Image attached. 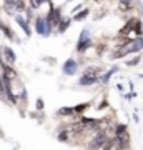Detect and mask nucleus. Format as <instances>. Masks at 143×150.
I'll list each match as a JSON object with an SVG mask.
<instances>
[{
  "instance_id": "nucleus-1",
  "label": "nucleus",
  "mask_w": 143,
  "mask_h": 150,
  "mask_svg": "<svg viewBox=\"0 0 143 150\" xmlns=\"http://www.w3.org/2000/svg\"><path fill=\"white\" fill-rule=\"evenodd\" d=\"M108 140H110V137L106 135V132L105 130H100V132H97V135L90 140L88 150H101V149H105V145L108 144Z\"/></svg>"
},
{
  "instance_id": "nucleus-2",
  "label": "nucleus",
  "mask_w": 143,
  "mask_h": 150,
  "mask_svg": "<svg viewBox=\"0 0 143 150\" xmlns=\"http://www.w3.org/2000/svg\"><path fill=\"white\" fill-rule=\"evenodd\" d=\"M90 47V32H88V28H85V30H82V33H80V38H78V43H77V52H83V50H87V48Z\"/></svg>"
},
{
  "instance_id": "nucleus-3",
  "label": "nucleus",
  "mask_w": 143,
  "mask_h": 150,
  "mask_svg": "<svg viewBox=\"0 0 143 150\" xmlns=\"http://www.w3.org/2000/svg\"><path fill=\"white\" fill-rule=\"evenodd\" d=\"M0 55H2V59H4L5 64H8V65L15 64L17 57H15V54H13V50H12L10 47H2L0 48Z\"/></svg>"
},
{
  "instance_id": "nucleus-4",
  "label": "nucleus",
  "mask_w": 143,
  "mask_h": 150,
  "mask_svg": "<svg viewBox=\"0 0 143 150\" xmlns=\"http://www.w3.org/2000/svg\"><path fill=\"white\" fill-rule=\"evenodd\" d=\"M62 70H63L65 75H75V74H77V70H78V64H77L73 59H68L63 64V69H62Z\"/></svg>"
},
{
  "instance_id": "nucleus-5",
  "label": "nucleus",
  "mask_w": 143,
  "mask_h": 150,
  "mask_svg": "<svg viewBox=\"0 0 143 150\" xmlns=\"http://www.w3.org/2000/svg\"><path fill=\"white\" fill-rule=\"evenodd\" d=\"M128 52L130 54H138L140 50H143V38L138 37V38H133V42L128 45Z\"/></svg>"
},
{
  "instance_id": "nucleus-6",
  "label": "nucleus",
  "mask_w": 143,
  "mask_h": 150,
  "mask_svg": "<svg viewBox=\"0 0 143 150\" xmlns=\"http://www.w3.org/2000/svg\"><path fill=\"white\" fill-rule=\"evenodd\" d=\"M97 82H100V77H93V75H82L80 77V80H78V83L82 87H87V85H95Z\"/></svg>"
},
{
  "instance_id": "nucleus-7",
  "label": "nucleus",
  "mask_w": 143,
  "mask_h": 150,
  "mask_svg": "<svg viewBox=\"0 0 143 150\" xmlns=\"http://www.w3.org/2000/svg\"><path fill=\"white\" fill-rule=\"evenodd\" d=\"M35 32L38 35H43L45 37V32H47V20L43 18V17H37V20H35Z\"/></svg>"
},
{
  "instance_id": "nucleus-8",
  "label": "nucleus",
  "mask_w": 143,
  "mask_h": 150,
  "mask_svg": "<svg viewBox=\"0 0 143 150\" xmlns=\"http://www.w3.org/2000/svg\"><path fill=\"white\" fill-rule=\"evenodd\" d=\"M2 72H4L2 75H4V77H7L8 80H15L17 77H18V75H17V72H15V69H13L12 65H8V64L2 65Z\"/></svg>"
},
{
  "instance_id": "nucleus-9",
  "label": "nucleus",
  "mask_w": 143,
  "mask_h": 150,
  "mask_svg": "<svg viewBox=\"0 0 143 150\" xmlns=\"http://www.w3.org/2000/svg\"><path fill=\"white\" fill-rule=\"evenodd\" d=\"M5 5L13 7L18 13L25 10V0H5Z\"/></svg>"
},
{
  "instance_id": "nucleus-10",
  "label": "nucleus",
  "mask_w": 143,
  "mask_h": 150,
  "mask_svg": "<svg viewBox=\"0 0 143 150\" xmlns=\"http://www.w3.org/2000/svg\"><path fill=\"white\" fill-rule=\"evenodd\" d=\"M15 22L22 27V30L25 32V35H30V27H28V20H27V18H23L22 15L17 13V15H15Z\"/></svg>"
},
{
  "instance_id": "nucleus-11",
  "label": "nucleus",
  "mask_w": 143,
  "mask_h": 150,
  "mask_svg": "<svg viewBox=\"0 0 143 150\" xmlns=\"http://www.w3.org/2000/svg\"><path fill=\"white\" fill-rule=\"evenodd\" d=\"M128 54H130V52H128L127 47H117V52H113V54H111V59H113V60L122 59V57H127Z\"/></svg>"
},
{
  "instance_id": "nucleus-12",
  "label": "nucleus",
  "mask_w": 143,
  "mask_h": 150,
  "mask_svg": "<svg viewBox=\"0 0 143 150\" xmlns=\"http://www.w3.org/2000/svg\"><path fill=\"white\" fill-rule=\"evenodd\" d=\"M85 75H93V77H98L101 74V67H87L83 70Z\"/></svg>"
},
{
  "instance_id": "nucleus-13",
  "label": "nucleus",
  "mask_w": 143,
  "mask_h": 150,
  "mask_svg": "<svg viewBox=\"0 0 143 150\" xmlns=\"http://www.w3.org/2000/svg\"><path fill=\"white\" fill-rule=\"evenodd\" d=\"M0 30H2V32H4V33L7 35V38H10V40H15V42H18V40L15 38V33L12 32V30H10L8 27H7V25H4L2 22H0Z\"/></svg>"
},
{
  "instance_id": "nucleus-14",
  "label": "nucleus",
  "mask_w": 143,
  "mask_h": 150,
  "mask_svg": "<svg viewBox=\"0 0 143 150\" xmlns=\"http://www.w3.org/2000/svg\"><path fill=\"white\" fill-rule=\"evenodd\" d=\"M117 70H118V67H117V65H113V67H111V70H108V72H106V74L100 79V82H101V83H106V82H108V80L111 79V75L115 74Z\"/></svg>"
},
{
  "instance_id": "nucleus-15",
  "label": "nucleus",
  "mask_w": 143,
  "mask_h": 150,
  "mask_svg": "<svg viewBox=\"0 0 143 150\" xmlns=\"http://www.w3.org/2000/svg\"><path fill=\"white\" fill-rule=\"evenodd\" d=\"M88 13H90V10H88V8H85V10L78 12V13H75V15H73V20H75V22H82V20H85V18L88 17Z\"/></svg>"
},
{
  "instance_id": "nucleus-16",
  "label": "nucleus",
  "mask_w": 143,
  "mask_h": 150,
  "mask_svg": "<svg viewBox=\"0 0 143 150\" xmlns=\"http://www.w3.org/2000/svg\"><path fill=\"white\" fill-rule=\"evenodd\" d=\"M70 23H72V20H70V18H65V20L60 22V23H58V33H63L65 30L70 27Z\"/></svg>"
},
{
  "instance_id": "nucleus-17",
  "label": "nucleus",
  "mask_w": 143,
  "mask_h": 150,
  "mask_svg": "<svg viewBox=\"0 0 143 150\" xmlns=\"http://www.w3.org/2000/svg\"><path fill=\"white\" fill-rule=\"evenodd\" d=\"M118 8L122 12H130L133 8V2H120L118 4Z\"/></svg>"
},
{
  "instance_id": "nucleus-18",
  "label": "nucleus",
  "mask_w": 143,
  "mask_h": 150,
  "mask_svg": "<svg viewBox=\"0 0 143 150\" xmlns=\"http://www.w3.org/2000/svg\"><path fill=\"white\" fill-rule=\"evenodd\" d=\"M75 113V108H68V107H63L58 110V115L60 117H65V115H73Z\"/></svg>"
},
{
  "instance_id": "nucleus-19",
  "label": "nucleus",
  "mask_w": 143,
  "mask_h": 150,
  "mask_svg": "<svg viewBox=\"0 0 143 150\" xmlns=\"http://www.w3.org/2000/svg\"><path fill=\"white\" fill-rule=\"evenodd\" d=\"M127 125H123V123H118L117 127H115V135H123L127 134Z\"/></svg>"
},
{
  "instance_id": "nucleus-20",
  "label": "nucleus",
  "mask_w": 143,
  "mask_h": 150,
  "mask_svg": "<svg viewBox=\"0 0 143 150\" xmlns=\"http://www.w3.org/2000/svg\"><path fill=\"white\" fill-rule=\"evenodd\" d=\"M43 2H47V0H30V7H32V8H38Z\"/></svg>"
},
{
  "instance_id": "nucleus-21",
  "label": "nucleus",
  "mask_w": 143,
  "mask_h": 150,
  "mask_svg": "<svg viewBox=\"0 0 143 150\" xmlns=\"http://www.w3.org/2000/svg\"><path fill=\"white\" fill-rule=\"evenodd\" d=\"M138 64H140V55H137L135 59H132V60H128L127 62L128 67H135V65H138Z\"/></svg>"
},
{
  "instance_id": "nucleus-22",
  "label": "nucleus",
  "mask_w": 143,
  "mask_h": 150,
  "mask_svg": "<svg viewBox=\"0 0 143 150\" xmlns=\"http://www.w3.org/2000/svg\"><path fill=\"white\" fill-rule=\"evenodd\" d=\"M87 108H88V103H82V105L75 108V112H82V110H87Z\"/></svg>"
},
{
  "instance_id": "nucleus-23",
  "label": "nucleus",
  "mask_w": 143,
  "mask_h": 150,
  "mask_svg": "<svg viewBox=\"0 0 143 150\" xmlns=\"http://www.w3.org/2000/svg\"><path fill=\"white\" fill-rule=\"evenodd\" d=\"M37 108H38V110H42V108H43V100H42V98H38V100H37Z\"/></svg>"
},
{
  "instance_id": "nucleus-24",
  "label": "nucleus",
  "mask_w": 143,
  "mask_h": 150,
  "mask_svg": "<svg viewBox=\"0 0 143 150\" xmlns=\"http://www.w3.org/2000/svg\"><path fill=\"white\" fill-rule=\"evenodd\" d=\"M118 2H133V0H118Z\"/></svg>"
},
{
  "instance_id": "nucleus-25",
  "label": "nucleus",
  "mask_w": 143,
  "mask_h": 150,
  "mask_svg": "<svg viewBox=\"0 0 143 150\" xmlns=\"http://www.w3.org/2000/svg\"><path fill=\"white\" fill-rule=\"evenodd\" d=\"M95 2H103V0H95Z\"/></svg>"
},
{
  "instance_id": "nucleus-26",
  "label": "nucleus",
  "mask_w": 143,
  "mask_h": 150,
  "mask_svg": "<svg viewBox=\"0 0 143 150\" xmlns=\"http://www.w3.org/2000/svg\"><path fill=\"white\" fill-rule=\"evenodd\" d=\"M101 150H110V149H101Z\"/></svg>"
},
{
  "instance_id": "nucleus-27",
  "label": "nucleus",
  "mask_w": 143,
  "mask_h": 150,
  "mask_svg": "<svg viewBox=\"0 0 143 150\" xmlns=\"http://www.w3.org/2000/svg\"><path fill=\"white\" fill-rule=\"evenodd\" d=\"M65 2H72V0H65Z\"/></svg>"
}]
</instances>
